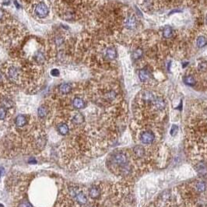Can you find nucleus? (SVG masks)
<instances>
[{"label":"nucleus","instance_id":"obj_1","mask_svg":"<svg viewBox=\"0 0 207 207\" xmlns=\"http://www.w3.org/2000/svg\"><path fill=\"white\" fill-rule=\"evenodd\" d=\"M87 202L86 191L79 186H69L62 196V203L66 207H84Z\"/></svg>","mask_w":207,"mask_h":207},{"label":"nucleus","instance_id":"obj_2","mask_svg":"<svg viewBox=\"0 0 207 207\" xmlns=\"http://www.w3.org/2000/svg\"><path fill=\"white\" fill-rule=\"evenodd\" d=\"M157 128L150 125L139 127L138 139L141 145L143 146H153L157 140Z\"/></svg>","mask_w":207,"mask_h":207},{"label":"nucleus","instance_id":"obj_3","mask_svg":"<svg viewBox=\"0 0 207 207\" xmlns=\"http://www.w3.org/2000/svg\"><path fill=\"white\" fill-rule=\"evenodd\" d=\"M34 13L39 18H45L49 14V10L46 4L44 3H39L34 8Z\"/></svg>","mask_w":207,"mask_h":207},{"label":"nucleus","instance_id":"obj_4","mask_svg":"<svg viewBox=\"0 0 207 207\" xmlns=\"http://www.w3.org/2000/svg\"><path fill=\"white\" fill-rule=\"evenodd\" d=\"M102 194V189H100L97 185H94L90 189H88V195H89L92 199H99L100 197L101 196Z\"/></svg>","mask_w":207,"mask_h":207},{"label":"nucleus","instance_id":"obj_5","mask_svg":"<svg viewBox=\"0 0 207 207\" xmlns=\"http://www.w3.org/2000/svg\"><path fill=\"white\" fill-rule=\"evenodd\" d=\"M153 107L156 111L158 112H162L164 111L166 108V103L164 98L160 97H157L153 101Z\"/></svg>","mask_w":207,"mask_h":207},{"label":"nucleus","instance_id":"obj_6","mask_svg":"<svg viewBox=\"0 0 207 207\" xmlns=\"http://www.w3.org/2000/svg\"><path fill=\"white\" fill-rule=\"evenodd\" d=\"M85 121V117L82 113L76 112L74 114L72 117L71 122L74 126H80L84 123Z\"/></svg>","mask_w":207,"mask_h":207},{"label":"nucleus","instance_id":"obj_7","mask_svg":"<svg viewBox=\"0 0 207 207\" xmlns=\"http://www.w3.org/2000/svg\"><path fill=\"white\" fill-rule=\"evenodd\" d=\"M6 75H7V77H8L10 80L16 81V80H18L19 79V70L17 69L16 67L12 66V67H10V68L7 69V71H6Z\"/></svg>","mask_w":207,"mask_h":207},{"label":"nucleus","instance_id":"obj_8","mask_svg":"<svg viewBox=\"0 0 207 207\" xmlns=\"http://www.w3.org/2000/svg\"><path fill=\"white\" fill-rule=\"evenodd\" d=\"M27 122H28V120L24 115H19L18 116H16V118L14 120L15 126L20 128L25 127L27 125Z\"/></svg>","mask_w":207,"mask_h":207},{"label":"nucleus","instance_id":"obj_9","mask_svg":"<svg viewBox=\"0 0 207 207\" xmlns=\"http://www.w3.org/2000/svg\"><path fill=\"white\" fill-rule=\"evenodd\" d=\"M72 105L74 108H76L77 110H80V109H83L84 108H86L87 104L83 99H82L79 97H74V99L72 101Z\"/></svg>","mask_w":207,"mask_h":207},{"label":"nucleus","instance_id":"obj_10","mask_svg":"<svg viewBox=\"0 0 207 207\" xmlns=\"http://www.w3.org/2000/svg\"><path fill=\"white\" fill-rule=\"evenodd\" d=\"M56 128H57L58 132H59V134H61L62 136H66L69 132V127L65 122L58 123L57 126H56Z\"/></svg>","mask_w":207,"mask_h":207},{"label":"nucleus","instance_id":"obj_11","mask_svg":"<svg viewBox=\"0 0 207 207\" xmlns=\"http://www.w3.org/2000/svg\"><path fill=\"white\" fill-rule=\"evenodd\" d=\"M125 24H126V26L127 29H129V30L135 29L137 24L136 20L135 18V16H128V18L126 19Z\"/></svg>","mask_w":207,"mask_h":207},{"label":"nucleus","instance_id":"obj_12","mask_svg":"<svg viewBox=\"0 0 207 207\" xmlns=\"http://www.w3.org/2000/svg\"><path fill=\"white\" fill-rule=\"evenodd\" d=\"M49 114V109L45 105H42L37 109V115L41 118H45Z\"/></svg>","mask_w":207,"mask_h":207},{"label":"nucleus","instance_id":"obj_13","mask_svg":"<svg viewBox=\"0 0 207 207\" xmlns=\"http://www.w3.org/2000/svg\"><path fill=\"white\" fill-rule=\"evenodd\" d=\"M59 91L62 94H68L72 91V87L69 83H62L59 86Z\"/></svg>","mask_w":207,"mask_h":207},{"label":"nucleus","instance_id":"obj_14","mask_svg":"<svg viewBox=\"0 0 207 207\" xmlns=\"http://www.w3.org/2000/svg\"><path fill=\"white\" fill-rule=\"evenodd\" d=\"M139 76L140 80L143 82L147 81V79H149L150 78V74L147 70L146 69H141L139 71Z\"/></svg>","mask_w":207,"mask_h":207},{"label":"nucleus","instance_id":"obj_15","mask_svg":"<svg viewBox=\"0 0 207 207\" xmlns=\"http://www.w3.org/2000/svg\"><path fill=\"white\" fill-rule=\"evenodd\" d=\"M196 170L199 174L204 176L207 174V168L203 163H199L196 165Z\"/></svg>","mask_w":207,"mask_h":207},{"label":"nucleus","instance_id":"obj_16","mask_svg":"<svg viewBox=\"0 0 207 207\" xmlns=\"http://www.w3.org/2000/svg\"><path fill=\"white\" fill-rule=\"evenodd\" d=\"M116 55H117V52H116V50L114 48H109L106 51V56L108 57L109 59H114L116 58Z\"/></svg>","mask_w":207,"mask_h":207},{"label":"nucleus","instance_id":"obj_17","mask_svg":"<svg viewBox=\"0 0 207 207\" xmlns=\"http://www.w3.org/2000/svg\"><path fill=\"white\" fill-rule=\"evenodd\" d=\"M163 34H164V37H166V38H170L173 34V31L171 29V27L168 26H165L164 32H163Z\"/></svg>","mask_w":207,"mask_h":207},{"label":"nucleus","instance_id":"obj_18","mask_svg":"<svg viewBox=\"0 0 207 207\" xmlns=\"http://www.w3.org/2000/svg\"><path fill=\"white\" fill-rule=\"evenodd\" d=\"M184 82L189 85V86H194L195 83V79L193 78V76H187L184 78Z\"/></svg>","mask_w":207,"mask_h":207},{"label":"nucleus","instance_id":"obj_19","mask_svg":"<svg viewBox=\"0 0 207 207\" xmlns=\"http://www.w3.org/2000/svg\"><path fill=\"white\" fill-rule=\"evenodd\" d=\"M197 46L199 48L204 47L205 45H206V39L203 36H200L199 38L197 39Z\"/></svg>","mask_w":207,"mask_h":207},{"label":"nucleus","instance_id":"obj_20","mask_svg":"<svg viewBox=\"0 0 207 207\" xmlns=\"http://www.w3.org/2000/svg\"><path fill=\"white\" fill-rule=\"evenodd\" d=\"M6 108H5L3 106L0 107V120L3 121L5 120V118H6V115H7V111H6Z\"/></svg>","mask_w":207,"mask_h":207},{"label":"nucleus","instance_id":"obj_21","mask_svg":"<svg viewBox=\"0 0 207 207\" xmlns=\"http://www.w3.org/2000/svg\"><path fill=\"white\" fill-rule=\"evenodd\" d=\"M142 54H143V52H142L141 49L136 50L133 52V58L135 59H137V58H139L141 56Z\"/></svg>","mask_w":207,"mask_h":207},{"label":"nucleus","instance_id":"obj_22","mask_svg":"<svg viewBox=\"0 0 207 207\" xmlns=\"http://www.w3.org/2000/svg\"><path fill=\"white\" fill-rule=\"evenodd\" d=\"M178 127L177 126H175V125H173L172 126V127H171V128H170V135L171 136H174V135H176L177 134V132H178Z\"/></svg>","mask_w":207,"mask_h":207},{"label":"nucleus","instance_id":"obj_23","mask_svg":"<svg viewBox=\"0 0 207 207\" xmlns=\"http://www.w3.org/2000/svg\"><path fill=\"white\" fill-rule=\"evenodd\" d=\"M18 207H33L31 205L28 201H22V202L19 204V206Z\"/></svg>","mask_w":207,"mask_h":207},{"label":"nucleus","instance_id":"obj_24","mask_svg":"<svg viewBox=\"0 0 207 207\" xmlns=\"http://www.w3.org/2000/svg\"><path fill=\"white\" fill-rule=\"evenodd\" d=\"M51 74H52L53 76H59V71H58L57 69H54L51 71Z\"/></svg>","mask_w":207,"mask_h":207},{"label":"nucleus","instance_id":"obj_25","mask_svg":"<svg viewBox=\"0 0 207 207\" xmlns=\"http://www.w3.org/2000/svg\"><path fill=\"white\" fill-rule=\"evenodd\" d=\"M3 16H4V12L2 9H0V20L3 18Z\"/></svg>","mask_w":207,"mask_h":207},{"label":"nucleus","instance_id":"obj_26","mask_svg":"<svg viewBox=\"0 0 207 207\" xmlns=\"http://www.w3.org/2000/svg\"><path fill=\"white\" fill-rule=\"evenodd\" d=\"M3 168H0V177H1V175H2V173H3Z\"/></svg>","mask_w":207,"mask_h":207},{"label":"nucleus","instance_id":"obj_27","mask_svg":"<svg viewBox=\"0 0 207 207\" xmlns=\"http://www.w3.org/2000/svg\"><path fill=\"white\" fill-rule=\"evenodd\" d=\"M0 207H4V206H3V204H1V203H0Z\"/></svg>","mask_w":207,"mask_h":207},{"label":"nucleus","instance_id":"obj_28","mask_svg":"<svg viewBox=\"0 0 207 207\" xmlns=\"http://www.w3.org/2000/svg\"><path fill=\"white\" fill-rule=\"evenodd\" d=\"M206 24H207V16H206Z\"/></svg>","mask_w":207,"mask_h":207}]
</instances>
